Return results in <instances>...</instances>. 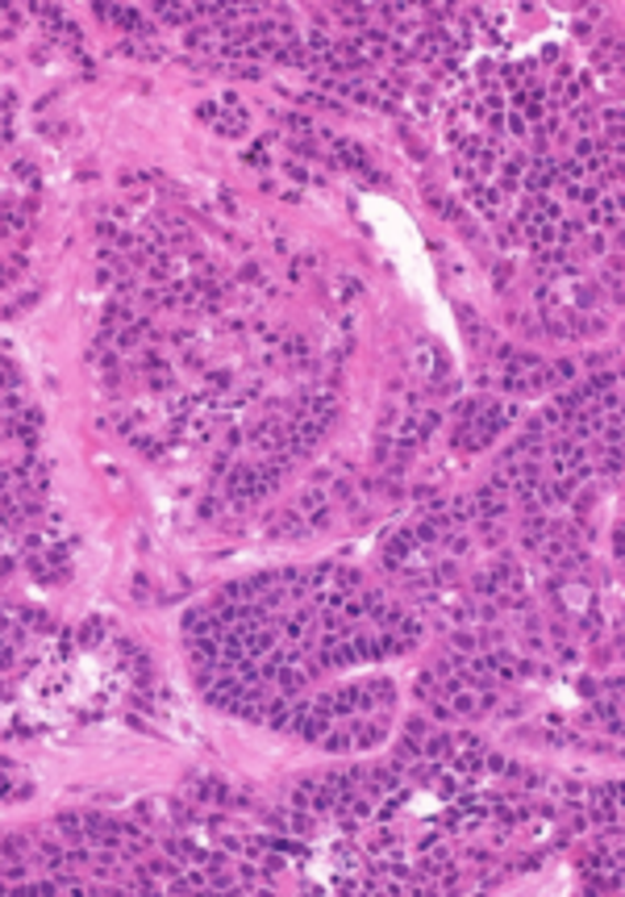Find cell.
<instances>
[{
	"instance_id": "cell-1",
	"label": "cell",
	"mask_w": 625,
	"mask_h": 897,
	"mask_svg": "<svg viewBox=\"0 0 625 897\" xmlns=\"http://www.w3.org/2000/svg\"><path fill=\"white\" fill-rule=\"evenodd\" d=\"M417 551H422V543H417L413 527H401V531H392L388 539H383V560H388V568H409V564L417 560Z\"/></svg>"
}]
</instances>
